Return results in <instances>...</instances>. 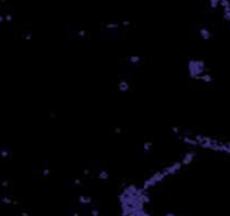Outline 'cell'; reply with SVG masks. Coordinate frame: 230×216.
<instances>
[{
	"label": "cell",
	"mask_w": 230,
	"mask_h": 216,
	"mask_svg": "<svg viewBox=\"0 0 230 216\" xmlns=\"http://www.w3.org/2000/svg\"><path fill=\"white\" fill-rule=\"evenodd\" d=\"M4 18H5V22H9V23L13 20V15H12V14H6V15H4Z\"/></svg>",
	"instance_id": "obj_8"
},
{
	"label": "cell",
	"mask_w": 230,
	"mask_h": 216,
	"mask_svg": "<svg viewBox=\"0 0 230 216\" xmlns=\"http://www.w3.org/2000/svg\"><path fill=\"white\" fill-rule=\"evenodd\" d=\"M142 61L143 60H142L140 56H130L129 58H128V62L131 63V65H139Z\"/></svg>",
	"instance_id": "obj_3"
},
{
	"label": "cell",
	"mask_w": 230,
	"mask_h": 216,
	"mask_svg": "<svg viewBox=\"0 0 230 216\" xmlns=\"http://www.w3.org/2000/svg\"><path fill=\"white\" fill-rule=\"evenodd\" d=\"M199 34H200V37H201L204 41H209V39L213 37V33H211V31L210 29H207V28H200V31H199Z\"/></svg>",
	"instance_id": "obj_2"
},
{
	"label": "cell",
	"mask_w": 230,
	"mask_h": 216,
	"mask_svg": "<svg viewBox=\"0 0 230 216\" xmlns=\"http://www.w3.org/2000/svg\"><path fill=\"white\" fill-rule=\"evenodd\" d=\"M222 17L226 22H230V8H226V9H222Z\"/></svg>",
	"instance_id": "obj_6"
},
{
	"label": "cell",
	"mask_w": 230,
	"mask_h": 216,
	"mask_svg": "<svg viewBox=\"0 0 230 216\" xmlns=\"http://www.w3.org/2000/svg\"><path fill=\"white\" fill-rule=\"evenodd\" d=\"M4 20H5L4 15H0V23H1V22H4Z\"/></svg>",
	"instance_id": "obj_12"
},
{
	"label": "cell",
	"mask_w": 230,
	"mask_h": 216,
	"mask_svg": "<svg viewBox=\"0 0 230 216\" xmlns=\"http://www.w3.org/2000/svg\"><path fill=\"white\" fill-rule=\"evenodd\" d=\"M207 1H209V5L213 10L217 9L219 6H220V0H207Z\"/></svg>",
	"instance_id": "obj_4"
},
{
	"label": "cell",
	"mask_w": 230,
	"mask_h": 216,
	"mask_svg": "<svg viewBox=\"0 0 230 216\" xmlns=\"http://www.w3.org/2000/svg\"><path fill=\"white\" fill-rule=\"evenodd\" d=\"M188 74L192 78L199 80L200 76L205 74V62L202 60H190L187 63Z\"/></svg>",
	"instance_id": "obj_1"
},
{
	"label": "cell",
	"mask_w": 230,
	"mask_h": 216,
	"mask_svg": "<svg viewBox=\"0 0 230 216\" xmlns=\"http://www.w3.org/2000/svg\"><path fill=\"white\" fill-rule=\"evenodd\" d=\"M120 25H122V23H108V24H105V28L106 29H111V31H114V29H119L120 28Z\"/></svg>",
	"instance_id": "obj_5"
},
{
	"label": "cell",
	"mask_w": 230,
	"mask_h": 216,
	"mask_svg": "<svg viewBox=\"0 0 230 216\" xmlns=\"http://www.w3.org/2000/svg\"><path fill=\"white\" fill-rule=\"evenodd\" d=\"M119 89L122 91H126L128 89H129V83H128L126 81H122L119 83Z\"/></svg>",
	"instance_id": "obj_7"
},
{
	"label": "cell",
	"mask_w": 230,
	"mask_h": 216,
	"mask_svg": "<svg viewBox=\"0 0 230 216\" xmlns=\"http://www.w3.org/2000/svg\"><path fill=\"white\" fill-rule=\"evenodd\" d=\"M77 35H79V37H85V35H86V31H85V29H81V31H79V32H77Z\"/></svg>",
	"instance_id": "obj_9"
},
{
	"label": "cell",
	"mask_w": 230,
	"mask_h": 216,
	"mask_svg": "<svg viewBox=\"0 0 230 216\" xmlns=\"http://www.w3.org/2000/svg\"><path fill=\"white\" fill-rule=\"evenodd\" d=\"M24 39L31 41V39H32V34H31V33H25V34H24Z\"/></svg>",
	"instance_id": "obj_10"
},
{
	"label": "cell",
	"mask_w": 230,
	"mask_h": 216,
	"mask_svg": "<svg viewBox=\"0 0 230 216\" xmlns=\"http://www.w3.org/2000/svg\"><path fill=\"white\" fill-rule=\"evenodd\" d=\"M122 25H123V27H129L130 22L129 20H124V22H122Z\"/></svg>",
	"instance_id": "obj_11"
}]
</instances>
